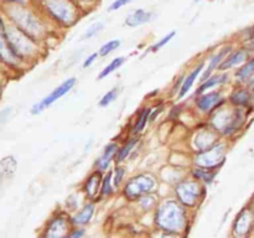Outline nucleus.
Returning a JSON list of instances; mask_svg holds the SVG:
<instances>
[{"label":"nucleus","instance_id":"1","mask_svg":"<svg viewBox=\"0 0 254 238\" xmlns=\"http://www.w3.org/2000/svg\"><path fill=\"white\" fill-rule=\"evenodd\" d=\"M156 223L163 230L180 231L185 223V212L175 201H166L156 212Z\"/></svg>","mask_w":254,"mask_h":238},{"label":"nucleus","instance_id":"2","mask_svg":"<svg viewBox=\"0 0 254 238\" xmlns=\"http://www.w3.org/2000/svg\"><path fill=\"white\" fill-rule=\"evenodd\" d=\"M154 186H155V181H154V178L151 176L139 175L131 178L127 183L126 188H124V193H126V196L128 198L134 200V198H138L140 196L153 191Z\"/></svg>","mask_w":254,"mask_h":238},{"label":"nucleus","instance_id":"3","mask_svg":"<svg viewBox=\"0 0 254 238\" xmlns=\"http://www.w3.org/2000/svg\"><path fill=\"white\" fill-rule=\"evenodd\" d=\"M74 83H76V78H69V79H67V81H64L61 86H59L57 88H55L54 91L49 94V96L45 97L41 102H39L37 104H35L31 109V113L32 114L41 113L45 108L50 107L52 103H55L57 99H60L62 96H64L67 92H69V89H72V87L74 86Z\"/></svg>","mask_w":254,"mask_h":238},{"label":"nucleus","instance_id":"4","mask_svg":"<svg viewBox=\"0 0 254 238\" xmlns=\"http://www.w3.org/2000/svg\"><path fill=\"white\" fill-rule=\"evenodd\" d=\"M176 193H178L181 202L185 203V205L192 206L195 205L198 195H200V187L193 181H184L180 185H178Z\"/></svg>","mask_w":254,"mask_h":238},{"label":"nucleus","instance_id":"5","mask_svg":"<svg viewBox=\"0 0 254 238\" xmlns=\"http://www.w3.org/2000/svg\"><path fill=\"white\" fill-rule=\"evenodd\" d=\"M47 7L49 11L52 12L55 17L64 22H71L73 19V10L71 9L66 0H47Z\"/></svg>","mask_w":254,"mask_h":238},{"label":"nucleus","instance_id":"6","mask_svg":"<svg viewBox=\"0 0 254 238\" xmlns=\"http://www.w3.org/2000/svg\"><path fill=\"white\" fill-rule=\"evenodd\" d=\"M223 159V151L222 146H215V148L210 149L207 153L202 154L197 158V163L203 168L212 169L213 166L218 165V161Z\"/></svg>","mask_w":254,"mask_h":238},{"label":"nucleus","instance_id":"7","mask_svg":"<svg viewBox=\"0 0 254 238\" xmlns=\"http://www.w3.org/2000/svg\"><path fill=\"white\" fill-rule=\"evenodd\" d=\"M151 17H153V14H151V12L145 11V10L143 9H138L134 10L131 14H129L128 16H127L126 24L128 25V26L135 27L139 26V25H143L145 24V22L150 21Z\"/></svg>","mask_w":254,"mask_h":238},{"label":"nucleus","instance_id":"8","mask_svg":"<svg viewBox=\"0 0 254 238\" xmlns=\"http://www.w3.org/2000/svg\"><path fill=\"white\" fill-rule=\"evenodd\" d=\"M246 59H247V51L246 50H238V51L233 52V54H231L230 56L223 60L222 63L220 64V69L225 71V69L231 68V67L245 61Z\"/></svg>","mask_w":254,"mask_h":238},{"label":"nucleus","instance_id":"9","mask_svg":"<svg viewBox=\"0 0 254 238\" xmlns=\"http://www.w3.org/2000/svg\"><path fill=\"white\" fill-rule=\"evenodd\" d=\"M101 178H102L101 173L97 171V173L92 174V175L88 178V180L86 181V183H84V191H86L87 196H88L89 198L96 197L97 193H98L99 183H101V180H102Z\"/></svg>","mask_w":254,"mask_h":238},{"label":"nucleus","instance_id":"10","mask_svg":"<svg viewBox=\"0 0 254 238\" xmlns=\"http://www.w3.org/2000/svg\"><path fill=\"white\" fill-rule=\"evenodd\" d=\"M67 230L66 220L64 217H57L52 221L47 228L46 236H51V237H59V236H64Z\"/></svg>","mask_w":254,"mask_h":238},{"label":"nucleus","instance_id":"11","mask_svg":"<svg viewBox=\"0 0 254 238\" xmlns=\"http://www.w3.org/2000/svg\"><path fill=\"white\" fill-rule=\"evenodd\" d=\"M218 101H220V94L217 92H213V93H208L201 97L197 101V107L203 112L210 111L212 107H215L218 103Z\"/></svg>","mask_w":254,"mask_h":238},{"label":"nucleus","instance_id":"12","mask_svg":"<svg viewBox=\"0 0 254 238\" xmlns=\"http://www.w3.org/2000/svg\"><path fill=\"white\" fill-rule=\"evenodd\" d=\"M117 148H118V146H117V144H109V145L104 149L103 154H102V156L99 158V160H98L99 169H102V170H106V169L108 168L109 164H111V160L113 159L114 154L117 153Z\"/></svg>","mask_w":254,"mask_h":238},{"label":"nucleus","instance_id":"13","mask_svg":"<svg viewBox=\"0 0 254 238\" xmlns=\"http://www.w3.org/2000/svg\"><path fill=\"white\" fill-rule=\"evenodd\" d=\"M202 68H203V63H201L200 66L196 67V68L193 69L192 72H191L190 76L186 77V79H185V81H184V83H183V87H181V89H180V93H179V97H184L186 93H188L189 91H190V88H191V87H192L193 82H195V79L197 78L198 74H200V72L202 71Z\"/></svg>","mask_w":254,"mask_h":238},{"label":"nucleus","instance_id":"14","mask_svg":"<svg viewBox=\"0 0 254 238\" xmlns=\"http://www.w3.org/2000/svg\"><path fill=\"white\" fill-rule=\"evenodd\" d=\"M94 212V207L93 205H87L77 213L76 216L73 217V222L77 223V225H86L91 221L92 216H93Z\"/></svg>","mask_w":254,"mask_h":238},{"label":"nucleus","instance_id":"15","mask_svg":"<svg viewBox=\"0 0 254 238\" xmlns=\"http://www.w3.org/2000/svg\"><path fill=\"white\" fill-rule=\"evenodd\" d=\"M251 226V216L247 211L242 212V215L240 216V218L236 222V232L238 235H245L248 230H250Z\"/></svg>","mask_w":254,"mask_h":238},{"label":"nucleus","instance_id":"16","mask_svg":"<svg viewBox=\"0 0 254 238\" xmlns=\"http://www.w3.org/2000/svg\"><path fill=\"white\" fill-rule=\"evenodd\" d=\"M228 51H230V47H226V49H223L222 51L218 52V54L216 55L215 57H212V60H211V62H210V66H208V68L206 69V72H205V73H203L202 81H206V79H207L208 74H210L211 72H212L213 68H216V67H217L218 64H220V62L223 61L222 59L226 56V54H227Z\"/></svg>","mask_w":254,"mask_h":238},{"label":"nucleus","instance_id":"17","mask_svg":"<svg viewBox=\"0 0 254 238\" xmlns=\"http://www.w3.org/2000/svg\"><path fill=\"white\" fill-rule=\"evenodd\" d=\"M250 99H251L250 93H248L247 91H245V89L236 91L235 93L231 96V101H232V103L238 104V106H246V104H248Z\"/></svg>","mask_w":254,"mask_h":238},{"label":"nucleus","instance_id":"18","mask_svg":"<svg viewBox=\"0 0 254 238\" xmlns=\"http://www.w3.org/2000/svg\"><path fill=\"white\" fill-rule=\"evenodd\" d=\"M124 61H126V59H124V57H118V59H114L113 61H112L111 63H109L108 66H107L106 68L101 72V73H99L98 79L104 78V77L108 76L109 73H112V72H114L116 69H118L119 67L124 63Z\"/></svg>","mask_w":254,"mask_h":238},{"label":"nucleus","instance_id":"19","mask_svg":"<svg viewBox=\"0 0 254 238\" xmlns=\"http://www.w3.org/2000/svg\"><path fill=\"white\" fill-rule=\"evenodd\" d=\"M226 78H227L226 76H215V77H212V78L206 79V81L203 82L202 86L197 89V94L203 93V92L207 91V89H210V88H212V87L216 86V84L222 83V82H225Z\"/></svg>","mask_w":254,"mask_h":238},{"label":"nucleus","instance_id":"20","mask_svg":"<svg viewBox=\"0 0 254 238\" xmlns=\"http://www.w3.org/2000/svg\"><path fill=\"white\" fill-rule=\"evenodd\" d=\"M148 119H150V109L145 108L141 111L140 114H139L138 120H136L135 125H134V133H139V131L143 130Z\"/></svg>","mask_w":254,"mask_h":238},{"label":"nucleus","instance_id":"21","mask_svg":"<svg viewBox=\"0 0 254 238\" xmlns=\"http://www.w3.org/2000/svg\"><path fill=\"white\" fill-rule=\"evenodd\" d=\"M253 73H254V59L251 60V61H248L242 68L238 69V71L236 72V76L241 79H246L250 76H252Z\"/></svg>","mask_w":254,"mask_h":238},{"label":"nucleus","instance_id":"22","mask_svg":"<svg viewBox=\"0 0 254 238\" xmlns=\"http://www.w3.org/2000/svg\"><path fill=\"white\" fill-rule=\"evenodd\" d=\"M135 143H136V139H131V140L128 141V143H127L123 148L119 149L118 154H117V160L123 161L124 159L128 156V154L130 153V150L133 149V146L135 145Z\"/></svg>","mask_w":254,"mask_h":238},{"label":"nucleus","instance_id":"23","mask_svg":"<svg viewBox=\"0 0 254 238\" xmlns=\"http://www.w3.org/2000/svg\"><path fill=\"white\" fill-rule=\"evenodd\" d=\"M119 46H121V41H119V40H112V41L107 42V44H104L103 46L101 47V50H99V55H101V56H106V55H108L109 52L118 49Z\"/></svg>","mask_w":254,"mask_h":238},{"label":"nucleus","instance_id":"24","mask_svg":"<svg viewBox=\"0 0 254 238\" xmlns=\"http://www.w3.org/2000/svg\"><path fill=\"white\" fill-rule=\"evenodd\" d=\"M117 94H118V88H113V89H111L109 92H107V93L103 96V98L99 101V106L101 107L108 106L111 102H113L114 99L117 98Z\"/></svg>","mask_w":254,"mask_h":238},{"label":"nucleus","instance_id":"25","mask_svg":"<svg viewBox=\"0 0 254 238\" xmlns=\"http://www.w3.org/2000/svg\"><path fill=\"white\" fill-rule=\"evenodd\" d=\"M102 27H103V24H102V22H94L93 25H91V26L87 29L86 34H84V37H86V39H88V37H93L94 35L98 34V32L101 31Z\"/></svg>","mask_w":254,"mask_h":238},{"label":"nucleus","instance_id":"26","mask_svg":"<svg viewBox=\"0 0 254 238\" xmlns=\"http://www.w3.org/2000/svg\"><path fill=\"white\" fill-rule=\"evenodd\" d=\"M174 36H175V31H171L170 34H169V35H166V36L164 37V39H161L160 41H159V42H156V44L154 45L153 47H151V51H153V52H156V51H158L159 49H161V47H164V46H165V45L168 44V42L170 41V40L173 39Z\"/></svg>","mask_w":254,"mask_h":238},{"label":"nucleus","instance_id":"27","mask_svg":"<svg viewBox=\"0 0 254 238\" xmlns=\"http://www.w3.org/2000/svg\"><path fill=\"white\" fill-rule=\"evenodd\" d=\"M193 175L197 178H203L205 181H211L213 178V176H215V173L210 174L205 169H197V170L193 171Z\"/></svg>","mask_w":254,"mask_h":238},{"label":"nucleus","instance_id":"28","mask_svg":"<svg viewBox=\"0 0 254 238\" xmlns=\"http://www.w3.org/2000/svg\"><path fill=\"white\" fill-rule=\"evenodd\" d=\"M111 181H112V173H109L108 175L106 176V178L103 180V185H102V195H108V193L112 192L111 187Z\"/></svg>","mask_w":254,"mask_h":238},{"label":"nucleus","instance_id":"29","mask_svg":"<svg viewBox=\"0 0 254 238\" xmlns=\"http://www.w3.org/2000/svg\"><path fill=\"white\" fill-rule=\"evenodd\" d=\"M130 1H133V0H116V1H114L113 4L111 5L109 10H118L119 7H122V6H124V5L129 4Z\"/></svg>","mask_w":254,"mask_h":238},{"label":"nucleus","instance_id":"30","mask_svg":"<svg viewBox=\"0 0 254 238\" xmlns=\"http://www.w3.org/2000/svg\"><path fill=\"white\" fill-rule=\"evenodd\" d=\"M123 174H124L123 169H119V170H117V176H116V180H114V183H116V186L119 185V182H121Z\"/></svg>","mask_w":254,"mask_h":238},{"label":"nucleus","instance_id":"31","mask_svg":"<svg viewBox=\"0 0 254 238\" xmlns=\"http://www.w3.org/2000/svg\"><path fill=\"white\" fill-rule=\"evenodd\" d=\"M96 57H97V54H93V55H91L89 57H87V60L84 61V63H83V67H88L89 64L93 63V61L96 60Z\"/></svg>","mask_w":254,"mask_h":238},{"label":"nucleus","instance_id":"32","mask_svg":"<svg viewBox=\"0 0 254 238\" xmlns=\"http://www.w3.org/2000/svg\"><path fill=\"white\" fill-rule=\"evenodd\" d=\"M83 231H76V232H73L71 235V237H81V236H83Z\"/></svg>","mask_w":254,"mask_h":238},{"label":"nucleus","instance_id":"33","mask_svg":"<svg viewBox=\"0 0 254 238\" xmlns=\"http://www.w3.org/2000/svg\"><path fill=\"white\" fill-rule=\"evenodd\" d=\"M7 1H24V0H7Z\"/></svg>","mask_w":254,"mask_h":238},{"label":"nucleus","instance_id":"34","mask_svg":"<svg viewBox=\"0 0 254 238\" xmlns=\"http://www.w3.org/2000/svg\"><path fill=\"white\" fill-rule=\"evenodd\" d=\"M195 1H200V0H195Z\"/></svg>","mask_w":254,"mask_h":238},{"label":"nucleus","instance_id":"35","mask_svg":"<svg viewBox=\"0 0 254 238\" xmlns=\"http://www.w3.org/2000/svg\"><path fill=\"white\" fill-rule=\"evenodd\" d=\"M253 50H254V44H253Z\"/></svg>","mask_w":254,"mask_h":238},{"label":"nucleus","instance_id":"36","mask_svg":"<svg viewBox=\"0 0 254 238\" xmlns=\"http://www.w3.org/2000/svg\"><path fill=\"white\" fill-rule=\"evenodd\" d=\"M253 82H254V78H253Z\"/></svg>","mask_w":254,"mask_h":238}]
</instances>
